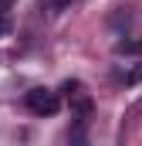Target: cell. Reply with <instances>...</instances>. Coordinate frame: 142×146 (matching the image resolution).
<instances>
[{
    "instance_id": "6da1fadb",
    "label": "cell",
    "mask_w": 142,
    "mask_h": 146,
    "mask_svg": "<svg viewBox=\"0 0 142 146\" xmlns=\"http://www.w3.org/2000/svg\"><path fill=\"white\" fill-rule=\"evenodd\" d=\"M24 106L34 112V115H54V112L61 109V95L51 92V88H31L24 95Z\"/></svg>"
},
{
    "instance_id": "7a4b0ae2",
    "label": "cell",
    "mask_w": 142,
    "mask_h": 146,
    "mask_svg": "<svg viewBox=\"0 0 142 146\" xmlns=\"http://www.w3.org/2000/svg\"><path fill=\"white\" fill-rule=\"evenodd\" d=\"M142 51V41H118L115 44V54H139Z\"/></svg>"
},
{
    "instance_id": "3957f363",
    "label": "cell",
    "mask_w": 142,
    "mask_h": 146,
    "mask_svg": "<svg viewBox=\"0 0 142 146\" xmlns=\"http://www.w3.org/2000/svg\"><path fill=\"white\" fill-rule=\"evenodd\" d=\"M68 146H88V139H85V126L74 122V133L68 136Z\"/></svg>"
},
{
    "instance_id": "277c9868",
    "label": "cell",
    "mask_w": 142,
    "mask_h": 146,
    "mask_svg": "<svg viewBox=\"0 0 142 146\" xmlns=\"http://www.w3.org/2000/svg\"><path fill=\"white\" fill-rule=\"evenodd\" d=\"M61 92H64V95H78V92H81V82H64V85H61Z\"/></svg>"
},
{
    "instance_id": "5b68a950",
    "label": "cell",
    "mask_w": 142,
    "mask_h": 146,
    "mask_svg": "<svg viewBox=\"0 0 142 146\" xmlns=\"http://www.w3.org/2000/svg\"><path fill=\"white\" fill-rule=\"evenodd\" d=\"M7 34V14H0V37Z\"/></svg>"
},
{
    "instance_id": "8992f818",
    "label": "cell",
    "mask_w": 142,
    "mask_h": 146,
    "mask_svg": "<svg viewBox=\"0 0 142 146\" xmlns=\"http://www.w3.org/2000/svg\"><path fill=\"white\" fill-rule=\"evenodd\" d=\"M14 0H0V14H7V7H10Z\"/></svg>"
}]
</instances>
